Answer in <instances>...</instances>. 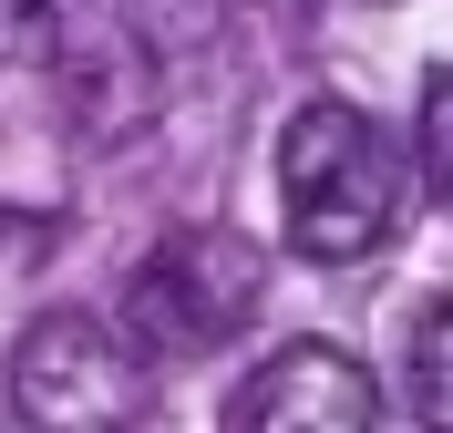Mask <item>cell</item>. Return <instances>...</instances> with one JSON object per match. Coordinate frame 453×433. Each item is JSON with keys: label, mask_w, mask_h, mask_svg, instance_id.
Masks as SVG:
<instances>
[{"label": "cell", "mask_w": 453, "mask_h": 433, "mask_svg": "<svg viewBox=\"0 0 453 433\" xmlns=\"http://www.w3.org/2000/svg\"><path fill=\"white\" fill-rule=\"evenodd\" d=\"M257 299H268V248H257V237L175 228V237H155V248L134 259L113 330H124L144 361H186V351L237 341V330L257 320Z\"/></svg>", "instance_id": "cell-2"}, {"label": "cell", "mask_w": 453, "mask_h": 433, "mask_svg": "<svg viewBox=\"0 0 453 433\" xmlns=\"http://www.w3.org/2000/svg\"><path fill=\"white\" fill-rule=\"evenodd\" d=\"M402 206H412V175H402L392 135L361 104L319 93V104H299L279 124V217H288L299 259H319V268L371 259L402 228Z\"/></svg>", "instance_id": "cell-1"}, {"label": "cell", "mask_w": 453, "mask_h": 433, "mask_svg": "<svg viewBox=\"0 0 453 433\" xmlns=\"http://www.w3.org/2000/svg\"><path fill=\"white\" fill-rule=\"evenodd\" d=\"M381 392L340 341H279L237 392H226V433H371Z\"/></svg>", "instance_id": "cell-4"}, {"label": "cell", "mask_w": 453, "mask_h": 433, "mask_svg": "<svg viewBox=\"0 0 453 433\" xmlns=\"http://www.w3.org/2000/svg\"><path fill=\"white\" fill-rule=\"evenodd\" d=\"M73 0H0V62H42V42L62 31Z\"/></svg>", "instance_id": "cell-7"}, {"label": "cell", "mask_w": 453, "mask_h": 433, "mask_svg": "<svg viewBox=\"0 0 453 433\" xmlns=\"http://www.w3.org/2000/svg\"><path fill=\"white\" fill-rule=\"evenodd\" d=\"M453 299H433L423 310V330H412V413H423V423H443L453 413Z\"/></svg>", "instance_id": "cell-5"}, {"label": "cell", "mask_w": 453, "mask_h": 433, "mask_svg": "<svg viewBox=\"0 0 453 433\" xmlns=\"http://www.w3.org/2000/svg\"><path fill=\"white\" fill-rule=\"evenodd\" d=\"M412 155H423V175H433V206L453 197V73L433 62V83H423V124H412Z\"/></svg>", "instance_id": "cell-6"}, {"label": "cell", "mask_w": 453, "mask_h": 433, "mask_svg": "<svg viewBox=\"0 0 453 433\" xmlns=\"http://www.w3.org/2000/svg\"><path fill=\"white\" fill-rule=\"evenodd\" d=\"M144 361L113 320L93 310H42L11 341V403H21V423L42 433H104V423H134L144 413Z\"/></svg>", "instance_id": "cell-3"}]
</instances>
